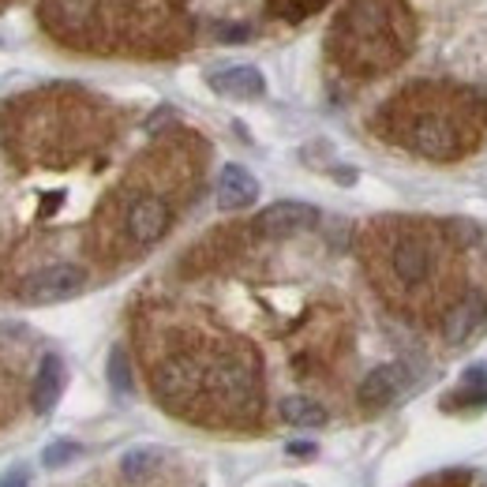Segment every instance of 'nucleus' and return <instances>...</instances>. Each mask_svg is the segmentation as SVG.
<instances>
[{
	"label": "nucleus",
	"instance_id": "1",
	"mask_svg": "<svg viewBox=\"0 0 487 487\" xmlns=\"http://www.w3.org/2000/svg\"><path fill=\"white\" fill-rule=\"evenodd\" d=\"M405 38L402 0H349L330 42L349 68L372 75L405 53Z\"/></svg>",
	"mask_w": 487,
	"mask_h": 487
},
{
	"label": "nucleus",
	"instance_id": "2",
	"mask_svg": "<svg viewBox=\"0 0 487 487\" xmlns=\"http://www.w3.org/2000/svg\"><path fill=\"white\" fill-rule=\"evenodd\" d=\"M390 116H393V135H398V143H405L416 154L453 158L465 150L458 120H453L450 109L442 113V105H412L409 98H398Z\"/></svg>",
	"mask_w": 487,
	"mask_h": 487
},
{
	"label": "nucleus",
	"instance_id": "3",
	"mask_svg": "<svg viewBox=\"0 0 487 487\" xmlns=\"http://www.w3.org/2000/svg\"><path fill=\"white\" fill-rule=\"evenodd\" d=\"M173 225V206L162 195H132L120 210V236L128 248H150L158 244Z\"/></svg>",
	"mask_w": 487,
	"mask_h": 487
},
{
	"label": "nucleus",
	"instance_id": "4",
	"mask_svg": "<svg viewBox=\"0 0 487 487\" xmlns=\"http://www.w3.org/2000/svg\"><path fill=\"white\" fill-rule=\"evenodd\" d=\"M435 244L423 236V233H405L390 244V252H386V263H390V278L393 285H402V289H423L432 282V273H435Z\"/></svg>",
	"mask_w": 487,
	"mask_h": 487
},
{
	"label": "nucleus",
	"instance_id": "5",
	"mask_svg": "<svg viewBox=\"0 0 487 487\" xmlns=\"http://www.w3.org/2000/svg\"><path fill=\"white\" fill-rule=\"evenodd\" d=\"M83 289H86V270L75 263H56V266L30 273L23 282V300L26 303H60V300L79 296Z\"/></svg>",
	"mask_w": 487,
	"mask_h": 487
},
{
	"label": "nucleus",
	"instance_id": "6",
	"mask_svg": "<svg viewBox=\"0 0 487 487\" xmlns=\"http://www.w3.org/2000/svg\"><path fill=\"white\" fill-rule=\"evenodd\" d=\"M319 222V210L308 206V203H296V199H285V203H273L266 206L263 214L255 218V229L266 233V236H293V233H303Z\"/></svg>",
	"mask_w": 487,
	"mask_h": 487
},
{
	"label": "nucleus",
	"instance_id": "7",
	"mask_svg": "<svg viewBox=\"0 0 487 487\" xmlns=\"http://www.w3.org/2000/svg\"><path fill=\"white\" fill-rule=\"evenodd\" d=\"M409 386L405 363H383V368L368 372V379L360 383V405L363 409H386L390 402H398V393Z\"/></svg>",
	"mask_w": 487,
	"mask_h": 487
},
{
	"label": "nucleus",
	"instance_id": "8",
	"mask_svg": "<svg viewBox=\"0 0 487 487\" xmlns=\"http://www.w3.org/2000/svg\"><path fill=\"white\" fill-rule=\"evenodd\" d=\"M210 90L222 98H236V102H252L266 94V79L259 68L252 65H236V68H222L210 75Z\"/></svg>",
	"mask_w": 487,
	"mask_h": 487
},
{
	"label": "nucleus",
	"instance_id": "9",
	"mask_svg": "<svg viewBox=\"0 0 487 487\" xmlns=\"http://www.w3.org/2000/svg\"><path fill=\"white\" fill-rule=\"evenodd\" d=\"M68 386V368H65V360H60L56 353L42 356L38 363V375H35V393H30V402H35L38 412H53L56 402H60V393H65Z\"/></svg>",
	"mask_w": 487,
	"mask_h": 487
},
{
	"label": "nucleus",
	"instance_id": "10",
	"mask_svg": "<svg viewBox=\"0 0 487 487\" xmlns=\"http://www.w3.org/2000/svg\"><path fill=\"white\" fill-rule=\"evenodd\" d=\"M259 199V180L244 165H225L218 176V206L222 210H244Z\"/></svg>",
	"mask_w": 487,
	"mask_h": 487
},
{
	"label": "nucleus",
	"instance_id": "11",
	"mask_svg": "<svg viewBox=\"0 0 487 487\" xmlns=\"http://www.w3.org/2000/svg\"><path fill=\"white\" fill-rule=\"evenodd\" d=\"M483 315H487L483 296L469 293L462 303H453V308L446 312V319H442V338H446L450 345H462V342L469 338V333L483 323Z\"/></svg>",
	"mask_w": 487,
	"mask_h": 487
},
{
	"label": "nucleus",
	"instance_id": "12",
	"mask_svg": "<svg viewBox=\"0 0 487 487\" xmlns=\"http://www.w3.org/2000/svg\"><path fill=\"white\" fill-rule=\"evenodd\" d=\"M282 420L293 428H323L326 423V409L312 398H285L282 402Z\"/></svg>",
	"mask_w": 487,
	"mask_h": 487
},
{
	"label": "nucleus",
	"instance_id": "13",
	"mask_svg": "<svg viewBox=\"0 0 487 487\" xmlns=\"http://www.w3.org/2000/svg\"><path fill=\"white\" fill-rule=\"evenodd\" d=\"M162 462H165V453L158 446H135V450H128L124 458H120V472H124L128 480H143L154 469H162Z\"/></svg>",
	"mask_w": 487,
	"mask_h": 487
},
{
	"label": "nucleus",
	"instance_id": "14",
	"mask_svg": "<svg viewBox=\"0 0 487 487\" xmlns=\"http://www.w3.org/2000/svg\"><path fill=\"white\" fill-rule=\"evenodd\" d=\"M109 386L116 390V393H132V360H128V353L124 349H113L109 353Z\"/></svg>",
	"mask_w": 487,
	"mask_h": 487
},
{
	"label": "nucleus",
	"instance_id": "15",
	"mask_svg": "<svg viewBox=\"0 0 487 487\" xmlns=\"http://www.w3.org/2000/svg\"><path fill=\"white\" fill-rule=\"evenodd\" d=\"M79 453H83V446L72 442V439H65V442H49V446L42 450V465H45V469H60V465H68L72 458H79Z\"/></svg>",
	"mask_w": 487,
	"mask_h": 487
},
{
	"label": "nucleus",
	"instance_id": "16",
	"mask_svg": "<svg viewBox=\"0 0 487 487\" xmlns=\"http://www.w3.org/2000/svg\"><path fill=\"white\" fill-rule=\"evenodd\" d=\"M26 483H30L26 469H15V472H8V476H0V487H26Z\"/></svg>",
	"mask_w": 487,
	"mask_h": 487
},
{
	"label": "nucleus",
	"instance_id": "17",
	"mask_svg": "<svg viewBox=\"0 0 487 487\" xmlns=\"http://www.w3.org/2000/svg\"><path fill=\"white\" fill-rule=\"evenodd\" d=\"M218 35L229 38V42H240V38H248V26H222Z\"/></svg>",
	"mask_w": 487,
	"mask_h": 487
},
{
	"label": "nucleus",
	"instance_id": "18",
	"mask_svg": "<svg viewBox=\"0 0 487 487\" xmlns=\"http://www.w3.org/2000/svg\"><path fill=\"white\" fill-rule=\"evenodd\" d=\"M480 487H487V476H483V483H480Z\"/></svg>",
	"mask_w": 487,
	"mask_h": 487
},
{
	"label": "nucleus",
	"instance_id": "19",
	"mask_svg": "<svg viewBox=\"0 0 487 487\" xmlns=\"http://www.w3.org/2000/svg\"><path fill=\"white\" fill-rule=\"evenodd\" d=\"M0 45H5V42H0Z\"/></svg>",
	"mask_w": 487,
	"mask_h": 487
}]
</instances>
